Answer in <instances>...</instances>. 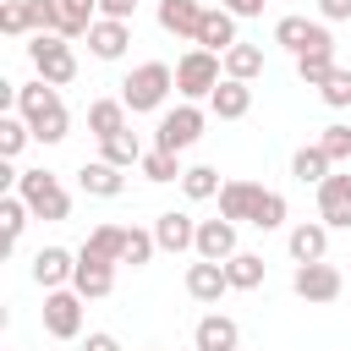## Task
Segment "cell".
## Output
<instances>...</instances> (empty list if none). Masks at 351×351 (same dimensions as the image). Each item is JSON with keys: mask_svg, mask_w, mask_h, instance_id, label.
I'll list each match as a JSON object with an SVG mask.
<instances>
[{"mask_svg": "<svg viewBox=\"0 0 351 351\" xmlns=\"http://www.w3.org/2000/svg\"><path fill=\"white\" fill-rule=\"evenodd\" d=\"M329 170H335V159H329V154H324L318 143H307V148H296V154H291V176H296L302 186H307V181L318 186V181H324Z\"/></svg>", "mask_w": 351, "mask_h": 351, "instance_id": "d4e9b609", "label": "cell"}, {"mask_svg": "<svg viewBox=\"0 0 351 351\" xmlns=\"http://www.w3.org/2000/svg\"><path fill=\"white\" fill-rule=\"evenodd\" d=\"M159 252V241H154V230H126V252H121V263H132V269H143L148 258Z\"/></svg>", "mask_w": 351, "mask_h": 351, "instance_id": "74e56055", "label": "cell"}, {"mask_svg": "<svg viewBox=\"0 0 351 351\" xmlns=\"http://www.w3.org/2000/svg\"><path fill=\"white\" fill-rule=\"evenodd\" d=\"M335 71V44H318V49H302L296 55V77L307 88H324V77Z\"/></svg>", "mask_w": 351, "mask_h": 351, "instance_id": "83f0119b", "label": "cell"}, {"mask_svg": "<svg viewBox=\"0 0 351 351\" xmlns=\"http://www.w3.org/2000/svg\"><path fill=\"white\" fill-rule=\"evenodd\" d=\"M154 241H159V252H192V247H197V219L165 208V214L154 219Z\"/></svg>", "mask_w": 351, "mask_h": 351, "instance_id": "7c38bea8", "label": "cell"}, {"mask_svg": "<svg viewBox=\"0 0 351 351\" xmlns=\"http://www.w3.org/2000/svg\"><path fill=\"white\" fill-rule=\"evenodd\" d=\"M247 225H258V230H280V225H285V197L263 186V197H258V208H252Z\"/></svg>", "mask_w": 351, "mask_h": 351, "instance_id": "e575fe53", "label": "cell"}, {"mask_svg": "<svg viewBox=\"0 0 351 351\" xmlns=\"http://www.w3.org/2000/svg\"><path fill=\"white\" fill-rule=\"evenodd\" d=\"M203 137V110L186 99V104H176V110H165L159 115V126H154V148H170V154H181V148H192Z\"/></svg>", "mask_w": 351, "mask_h": 351, "instance_id": "5b68a950", "label": "cell"}, {"mask_svg": "<svg viewBox=\"0 0 351 351\" xmlns=\"http://www.w3.org/2000/svg\"><path fill=\"white\" fill-rule=\"evenodd\" d=\"M318 93H324V104H329V110H346V104H351V71H346V66H335V71L324 77V88H318Z\"/></svg>", "mask_w": 351, "mask_h": 351, "instance_id": "ab89813d", "label": "cell"}, {"mask_svg": "<svg viewBox=\"0 0 351 351\" xmlns=\"http://www.w3.org/2000/svg\"><path fill=\"white\" fill-rule=\"evenodd\" d=\"M285 247H291V263H318V258L329 252V225H324V219H318V225L302 219V225L285 236Z\"/></svg>", "mask_w": 351, "mask_h": 351, "instance_id": "ffe728a7", "label": "cell"}, {"mask_svg": "<svg viewBox=\"0 0 351 351\" xmlns=\"http://www.w3.org/2000/svg\"><path fill=\"white\" fill-rule=\"evenodd\" d=\"M27 126H33L38 143H60V137L71 132V115H66V104H55L49 115H38V121H27Z\"/></svg>", "mask_w": 351, "mask_h": 351, "instance_id": "8d00e7d4", "label": "cell"}, {"mask_svg": "<svg viewBox=\"0 0 351 351\" xmlns=\"http://www.w3.org/2000/svg\"><path fill=\"white\" fill-rule=\"evenodd\" d=\"M126 44H132V27L115 22V16H99V22L88 27V49H93V60H121Z\"/></svg>", "mask_w": 351, "mask_h": 351, "instance_id": "ac0fdd59", "label": "cell"}, {"mask_svg": "<svg viewBox=\"0 0 351 351\" xmlns=\"http://www.w3.org/2000/svg\"><path fill=\"white\" fill-rule=\"evenodd\" d=\"M197 258H214V263H225L230 252H241L236 247V219H197V247H192Z\"/></svg>", "mask_w": 351, "mask_h": 351, "instance_id": "4fadbf2b", "label": "cell"}, {"mask_svg": "<svg viewBox=\"0 0 351 351\" xmlns=\"http://www.w3.org/2000/svg\"><path fill=\"white\" fill-rule=\"evenodd\" d=\"M27 137H33V126H27V115H0V159H16Z\"/></svg>", "mask_w": 351, "mask_h": 351, "instance_id": "836d02e7", "label": "cell"}, {"mask_svg": "<svg viewBox=\"0 0 351 351\" xmlns=\"http://www.w3.org/2000/svg\"><path fill=\"white\" fill-rule=\"evenodd\" d=\"M318 16L324 22H351V0H318Z\"/></svg>", "mask_w": 351, "mask_h": 351, "instance_id": "7bdbcfd3", "label": "cell"}, {"mask_svg": "<svg viewBox=\"0 0 351 351\" xmlns=\"http://www.w3.org/2000/svg\"><path fill=\"white\" fill-rule=\"evenodd\" d=\"M219 82H225V55H214V49H186V55L176 60V93H181V99H208Z\"/></svg>", "mask_w": 351, "mask_h": 351, "instance_id": "7a4b0ae2", "label": "cell"}, {"mask_svg": "<svg viewBox=\"0 0 351 351\" xmlns=\"http://www.w3.org/2000/svg\"><path fill=\"white\" fill-rule=\"evenodd\" d=\"M291 291L302 296V302H335L340 291H346V274L335 269V263H296V274H291Z\"/></svg>", "mask_w": 351, "mask_h": 351, "instance_id": "52a82bcc", "label": "cell"}, {"mask_svg": "<svg viewBox=\"0 0 351 351\" xmlns=\"http://www.w3.org/2000/svg\"><path fill=\"white\" fill-rule=\"evenodd\" d=\"M208 110H214L219 121H241V115L252 110V82H236V77H225V82L208 93Z\"/></svg>", "mask_w": 351, "mask_h": 351, "instance_id": "44dd1931", "label": "cell"}, {"mask_svg": "<svg viewBox=\"0 0 351 351\" xmlns=\"http://www.w3.org/2000/svg\"><path fill=\"white\" fill-rule=\"evenodd\" d=\"M71 274H77V252H66V247H38L33 252V285L60 291V285H71Z\"/></svg>", "mask_w": 351, "mask_h": 351, "instance_id": "8fae6325", "label": "cell"}, {"mask_svg": "<svg viewBox=\"0 0 351 351\" xmlns=\"http://www.w3.org/2000/svg\"><path fill=\"white\" fill-rule=\"evenodd\" d=\"M0 33H5V38L33 33V22H27V0H5V5H0Z\"/></svg>", "mask_w": 351, "mask_h": 351, "instance_id": "60d3db41", "label": "cell"}, {"mask_svg": "<svg viewBox=\"0 0 351 351\" xmlns=\"http://www.w3.org/2000/svg\"><path fill=\"white\" fill-rule=\"evenodd\" d=\"M99 148H104L99 159H110V165H121V170H132V165H143V154H148V148H143V137H137L132 126H121V132H110V137H99Z\"/></svg>", "mask_w": 351, "mask_h": 351, "instance_id": "7402d4cb", "label": "cell"}, {"mask_svg": "<svg viewBox=\"0 0 351 351\" xmlns=\"http://www.w3.org/2000/svg\"><path fill=\"white\" fill-rule=\"evenodd\" d=\"M225 77H236V82L263 77V49H258V44H230V49H225Z\"/></svg>", "mask_w": 351, "mask_h": 351, "instance_id": "4316f807", "label": "cell"}, {"mask_svg": "<svg viewBox=\"0 0 351 351\" xmlns=\"http://www.w3.org/2000/svg\"><path fill=\"white\" fill-rule=\"evenodd\" d=\"M258 197H263L258 181H225V186H219V214H225V219H252Z\"/></svg>", "mask_w": 351, "mask_h": 351, "instance_id": "603a6c76", "label": "cell"}, {"mask_svg": "<svg viewBox=\"0 0 351 351\" xmlns=\"http://www.w3.org/2000/svg\"><path fill=\"white\" fill-rule=\"evenodd\" d=\"M126 115H132V110H126L121 99H93V104H88V132H93V137H110V132L126 126Z\"/></svg>", "mask_w": 351, "mask_h": 351, "instance_id": "f1b7e54d", "label": "cell"}, {"mask_svg": "<svg viewBox=\"0 0 351 351\" xmlns=\"http://www.w3.org/2000/svg\"><path fill=\"white\" fill-rule=\"evenodd\" d=\"M236 11H225V5H208L203 11V27H197V49H214V55H225L230 44H241L236 38Z\"/></svg>", "mask_w": 351, "mask_h": 351, "instance_id": "9a60e30c", "label": "cell"}, {"mask_svg": "<svg viewBox=\"0 0 351 351\" xmlns=\"http://www.w3.org/2000/svg\"><path fill=\"white\" fill-rule=\"evenodd\" d=\"M203 0H159V27L176 33V38H192L197 44V27H203Z\"/></svg>", "mask_w": 351, "mask_h": 351, "instance_id": "e0dca14e", "label": "cell"}, {"mask_svg": "<svg viewBox=\"0 0 351 351\" xmlns=\"http://www.w3.org/2000/svg\"><path fill=\"white\" fill-rule=\"evenodd\" d=\"M27 60H33V71H38L44 82H55V88H66V82L77 77L71 38H60V33H33V38H27Z\"/></svg>", "mask_w": 351, "mask_h": 351, "instance_id": "3957f363", "label": "cell"}, {"mask_svg": "<svg viewBox=\"0 0 351 351\" xmlns=\"http://www.w3.org/2000/svg\"><path fill=\"white\" fill-rule=\"evenodd\" d=\"M170 93H176V66H165V60H143V66H132L126 82H121V104H126L132 115L159 110Z\"/></svg>", "mask_w": 351, "mask_h": 351, "instance_id": "6da1fadb", "label": "cell"}, {"mask_svg": "<svg viewBox=\"0 0 351 351\" xmlns=\"http://www.w3.org/2000/svg\"><path fill=\"white\" fill-rule=\"evenodd\" d=\"M71 291H77L82 302L110 296V291H115V263H110V258H93V252H82V247H77V274H71Z\"/></svg>", "mask_w": 351, "mask_h": 351, "instance_id": "9c48e42d", "label": "cell"}, {"mask_svg": "<svg viewBox=\"0 0 351 351\" xmlns=\"http://www.w3.org/2000/svg\"><path fill=\"white\" fill-rule=\"evenodd\" d=\"M44 335L49 340H77L82 335V296L71 285L44 291Z\"/></svg>", "mask_w": 351, "mask_h": 351, "instance_id": "8992f818", "label": "cell"}, {"mask_svg": "<svg viewBox=\"0 0 351 351\" xmlns=\"http://www.w3.org/2000/svg\"><path fill=\"white\" fill-rule=\"evenodd\" d=\"M137 170H143L148 181H159V186H165V181H181V176H186V170H181V154H170V148H148Z\"/></svg>", "mask_w": 351, "mask_h": 351, "instance_id": "4dcf8cb0", "label": "cell"}, {"mask_svg": "<svg viewBox=\"0 0 351 351\" xmlns=\"http://www.w3.org/2000/svg\"><path fill=\"white\" fill-rule=\"evenodd\" d=\"M318 148H324L335 165H346V159H351V126H340V121L324 126V132H318Z\"/></svg>", "mask_w": 351, "mask_h": 351, "instance_id": "f35d334b", "label": "cell"}, {"mask_svg": "<svg viewBox=\"0 0 351 351\" xmlns=\"http://www.w3.org/2000/svg\"><path fill=\"white\" fill-rule=\"evenodd\" d=\"M82 252L121 263V252H126V230H121V225H93V230H88V241H82Z\"/></svg>", "mask_w": 351, "mask_h": 351, "instance_id": "f546056e", "label": "cell"}, {"mask_svg": "<svg viewBox=\"0 0 351 351\" xmlns=\"http://www.w3.org/2000/svg\"><path fill=\"white\" fill-rule=\"evenodd\" d=\"M225 11H236V16H263V5L269 0H219Z\"/></svg>", "mask_w": 351, "mask_h": 351, "instance_id": "f6af8a7d", "label": "cell"}, {"mask_svg": "<svg viewBox=\"0 0 351 351\" xmlns=\"http://www.w3.org/2000/svg\"><path fill=\"white\" fill-rule=\"evenodd\" d=\"M82 351H121V340H115L110 329H93V335L82 340Z\"/></svg>", "mask_w": 351, "mask_h": 351, "instance_id": "ee69618b", "label": "cell"}, {"mask_svg": "<svg viewBox=\"0 0 351 351\" xmlns=\"http://www.w3.org/2000/svg\"><path fill=\"white\" fill-rule=\"evenodd\" d=\"M219 186H225V181H219V170H214V165H192V170L181 176V192H186L192 203H203V197H219Z\"/></svg>", "mask_w": 351, "mask_h": 351, "instance_id": "d6a6232c", "label": "cell"}, {"mask_svg": "<svg viewBox=\"0 0 351 351\" xmlns=\"http://www.w3.org/2000/svg\"><path fill=\"white\" fill-rule=\"evenodd\" d=\"M318 219L329 230H351V170H329L318 181Z\"/></svg>", "mask_w": 351, "mask_h": 351, "instance_id": "ba28073f", "label": "cell"}, {"mask_svg": "<svg viewBox=\"0 0 351 351\" xmlns=\"http://www.w3.org/2000/svg\"><path fill=\"white\" fill-rule=\"evenodd\" d=\"M27 203H22V192H5L0 197V230H5V247H16L22 241V230H27Z\"/></svg>", "mask_w": 351, "mask_h": 351, "instance_id": "1f68e13d", "label": "cell"}, {"mask_svg": "<svg viewBox=\"0 0 351 351\" xmlns=\"http://www.w3.org/2000/svg\"><path fill=\"white\" fill-rule=\"evenodd\" d=\"M230 291V274H225V263H214V258H197V263H186V296L192 302H219Z\"/></svg>", "mask_w": 351, "mask_h": 351, "instance_id": "5bb4252c", "label": "cell"}, {"mask_svg": "<svg viewBox=\"0 0 351 351\" xmlns=\"http://www.w3.org/2000/svg\"><path fill=\"white\" fill-rule=\"evenodd\" d=\"M77 186H82L88 197H121V192H126V176H121V165H110V159H82Z\"/></svg>", "mask_w": 351, "mask_h": 351, "instance_id": "2e32d148", "label": "cell"}, {"mask_svg": "<svg viewBox=\"0 0 351 351\" xmlns=\"http://www.w3.org/2000/svg\"><path fill=\"white\" fill-rule=\"evenodd\" d=\"M27 22H33V33H60L66 11H60V0H27Z\"/></svg>", "mask_w": 351, "mask_h": 351, "instance_id": "d590c367", "label": "cell"}, {"mask_svg": "<svg viewBox=\"0 0 351 351\" xmlns=\"http://www.w3.org/2000/svg\"><path fill=\"white\" fill-rule=\"evenodd\" d=\"M274 44H280V49H291V55H302V49H318V44H335V38H329V27H324V22L280 16V22H274Z\"/></svg>", "mask_w": 351, "mask_h": 351, "instance_id": "30bf717a", "label": "cell"}, {"mask_svg": "<svg viewBox=\"0 0 351 351\" xmlns=\"http://www.w3.org/2000/svg\"><path fill=\"white\" fill-rule=\"evenodd\" d=\"M192 346H197V351H236V346H241V329H236V318H225V313H208V318H197V329H192Z\"/></svg>", "mask_w": 351, "mask_h": 351, "instance_id": "d6986e66", "label": "cell"}, {"mask_svg": "<svg viewBox=\"0 0 351 351\" xmlns=\"http://www.w3.org/2000/svg\"><path fill=\"white\" fill-rule=\"evenodd\" d=\"M137 0H99V16H115V22H132Z\"/></svg>", "mask_w": 351, "mask_h": 351, "instance_id": "b9f144b4", "label": "cell"}, {"mask_svg": "<svg viewBox=\"0 0 351 351\" xmlns=\"http://www.w3.org/2000/svg\"><path fill=\"white\" fill-rule=\"evenodd\" d=\"M55 104H60V88H55V82H44V77H38V82H22V88H16V110H22L27 121L49 115Z\"/></svg>", "mask_w": 351, "mask_h": 351, "instance_id": "cb8c5ba5", "label": "cell"}, {"mask_svg": "<svg viewBox=\"0 0 351 351\" xmlns=\"http://www.w3.org/2000/svg\"><path fill=\"white\" fill-rule=\"evenodd\" d=\"M263 269H269V263H263L258 252H230V258H225L230 291H258V285H263Z\"/></svg>", "mask_w": 351, "mask_h": 351, "instance_id": "484cf974", "label": "cell"}, {"mask_svg": "<svg viewBox=\"0 0 351 351\" xmlns=\"http://www.w3.org/2000/svg\"><path fill=\"white\" fill-rule=\"evenodd\" d=\"M16 192H22V203L33 208V219H66V214H71V192H66L49 170H22Z\"/></svg>", "mask_w": 351, "mask_h": 351, "instance_id": "277c9868", "label": "cell"}]
</instances>
